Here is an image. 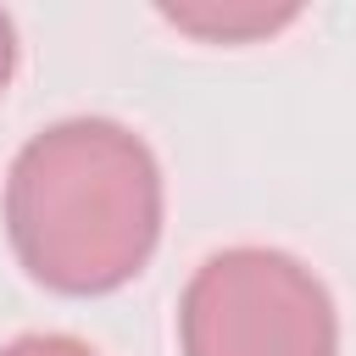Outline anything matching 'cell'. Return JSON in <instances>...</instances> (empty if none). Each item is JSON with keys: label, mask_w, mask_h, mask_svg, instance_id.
<instances>
[{"label": "cell", "mask_w": 356, "mask_h": 356, "mask_svg": "<svg viewBox=\"0 0 356 356\" xmlns=\"http://www.w3.org/2000/svg\"><path fill=\"white\" fill-rule=\"evenodd\" d=\"M6 234L17 261L56 295L122 289L161 239L156 150L111 117L50 122L6 172Z\"/></svg>", "instance_id": "obj_1"}, {"label": "cell", "mask_w": 356, "mask_h": 356, "mask_svg": "<svg viewBox=\"0 0 356 356\" xmlns=\"http://www.w3.org/2000/svg\"><path fill=\"white\" fill-rule=\"evenodd\" d=\"M178 345L184 356H339V312L300 256L234 245L184 284Z\"/></svg>", "instance_id": "obj_2"}, {"label": "cell", "mask_w": 356, "mask_h": 356, "mask_svg": "<svg viewBox=\"0 0 356 356\" xmlns=\"http://www.w3.org/2000/svg\"><path fill=\"white\" fill-rule=\"evenodd\" d=\"M161 17L178 22V28H189V33H206V39L234 44V39L284 28V22L295 17V6H284V11H261V6H245V11H184V6H161Z\"/></svg>", "instance_id": "obj_3"}, {"label": "cell", "mask_w": 356, "mask_h": 356, "mask_svg": "<svg viewBox=\"0 0 356 356\" xmlns=\"http://www.w3.org/2000/svg\"><path fill=\"white\" fill-rule=\"evenodd\" d=\"M0 356H100V350H89L72 334H22V339L0 345Z\"/></svg>", "instance_id": "obj_4"}, {"label": "cell", "mask_w": 356, "mask_h": 356, "mask_svg": "<svg viewBox=\"0 0 356 356\" xmlns=\"http://www.w3.org/2000/svg\"><path fill=\"white\" fill-rule=\"evenodd\" d=\"M11 72H17V28H11V17L0 11V95H6V83H11Z\"/></svg>", "instance_id": "obj_5"}]
</instances>
